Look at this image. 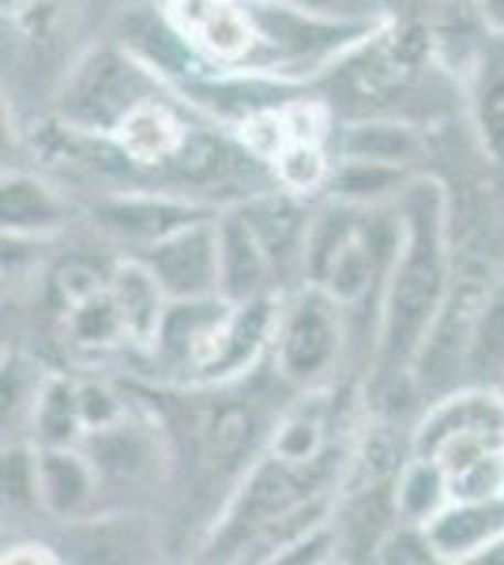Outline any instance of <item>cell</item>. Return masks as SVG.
<instances>
[{"mask_svg": "<svg viewBox=\"0 0 504 565\" xmlns=\"http://www.w3.org/2000/svg\"><path fill=\"white\" fill-rule=\"evenodd\" d=\"M399 212L403 245L380 287L377 366L384 377L410 373L452 287L448 193L437 181L415 178L399 196Z\"/></svg>", "mask_w": 504, "mask_h": 565, "instance_id": "cell-1", "label": "cell"}, {"mask_svg": "<svg viewBox=\"0 0 504 565\" xmlns=\"http://www.w3.org/2000/svg\"><path fill=\"white\" fill-rule=\"evenodd\" d=\"M154 76L159 72L143 65L125 45H103L90 50L61 87V117L76 132H114L132 106L154 98Z\"/></svg>", "mask_w": 504, "mask_h": 565, "instance_id": "cell-2", "label": "cell"}, {"mask_svg": "<svg viewBox=\"0 0 504 565\" xmlns=\"http://www.w3.org/2000/svg\"><path fill=\"white\" fill-rule=\"evenodd\" d=\"M343 354V306L324 287L309 282L301 295L279 306L271 332L275 373L290 385L313 388Z\"/></svg>", "mask_w": 504, "mask_h": 565, "instance_id": "cell-3", "label": "cell"}, {"mask_svg": "<svg viewBox=\"0 0 504 565\" xmlns=\"http://www.w3.org/2000/svg\"><path fill=\"white\" fill-rule=\"evenodd\" d=\"M218 215L196 218L167 238L143 245L140 257L162 282L170 302H204L218 295Z\"/></svg>", "mask_w": 504, "mask_h": 565, "instance_id": "cell-4", "label": "cell"}, {"mask_svg": "<svg viewBox=\"0 0 504 565\" xmlns=\"http://www.w3.org/2000/svg\"><path fill=\"white\" fill-rule=\"evenodd\" d=\"M167 15L192 50L215 65L242 68L260 50L249 0H167Z\"/></svg>", "mask_w": 504, "mask_h": 565, "instance_id": "cell-5", "label": "cell"}, {"mask_svg": "<svg viewBox=\"0 0 504 565\" xmlns=\"http://www.w3.org/2000/svg\"><path fill=\"white\" fill-rule=\"evenodd\" d=\"M218 215L215 207H204L189 196H173L148 189V193H121V196H106L95 204V223H103L106 231H114L117 238L143 245L167 238V234L181 231V226L196 223V218Z\"/></svg>", "mask_w": 504, "mask_h": 565, "instance_id": "cell-6", "label": "cell"}, {"mask_svg": "<svg viewBox=\"0 0 504 565\" xmlns=\"http://www.w3.org/2000/svg\"><path fill=\"white\" fill-rule=\"evenodd\" d=\"M218 295L226 302L242 306L268 295V282L275 276V264L264 249L260 234L249 223L245 207L218 212Z\"/></svg>", "mask_w": 504, "mask_h": 565, "instance_id": "cell-7", "label": "cell"}, {"mask_svg": "<svg viewBox=\"0 0 504 565\" xmlns=\"http://www.w3.org/2000/svg\"><path fill=\"white\" fill-rule=\"evenodd\" d=\"M103 476L79 445H39V509L53 521H84Z\"/></svg>", "mask_w": 504, "mask_h": 565, "instance_id": "cell-8", "label": "cell"}, {"mask_svg": "<svg viewBox=\"0 0 504 565\" xmlns=\"http://www.w3.org/2000/svg\"><path fill=\"white\" fill-rule=\"evenodd\" d=\"M109 140L117 143V151H121V159L128 167L154 170V167H170V162L178 159V151L185 148V140H189V129H185V121L154 95L128 109L121 121L114 125Z\"/></svg>", "mask_w": 504, "mask_h": 565, "instance_id": "cell-9", "label": "cell"}, {"mask_svg": "<svg viewBox=\"0 0 504 565\" xmlns=\"http://www.w3.org/2000/svg\"><path fill=\"white\" fill-rule=\"evenodd\" d=\"M467 109L479 151L493 167H504V39L497 34H490V42L471 57Z\"/></svg>", "mask_w": 504, "mask_h": 565, "instance_id": "cell-10", "label": "cell"}, {"mask_svg": "<svg viewBox=\"0 0 504 565\" xmlns=\"http://www.w3.org/2000/svg\"><path fill=\"white\" fill-rule=\"evenodd\" d=\"M109 290H114L117 313H121L125 324V343L154 348L170 309V298L162 290V282L154 279V271L140 257H125L109 271Z\"/></svg>", "mask_w": 504, "mask_h": 565, "instance_id": "cell-11", "label": "cell"}, {"mask_svg": "<svg viewBox=\"0 0 504 565\" xmlns=\"http://www.w3.org/2000/svg\"><path fill=\"white\" fill-rule=\"evenodd\" d=\"M339 159H369L392 167H415L426 154V132L392 114H362L335 132Z\"/></svg>", "mask_w": 504, "mask_h": 565, "instance_id": "cell-12", "label": "cell"}, {"mask_svg": "<svg viewBox=\"0 0 504 565\" xmlns=\"http://www.w3.org/2000/svg\"><path fill=\"white\" fill-rule=\"evenodd\" d=\"M0 218H4V234L15 238H50L68 223V207H64L61 193L45 185L34 174H4L0 185Z\"/></svg>", "mask_w": 504, "mask_h": 565, "instance_id": "cell-13", "label": "cell"}, {"mask_svg": "<svg viewBox=\"0 0 504 565\" xmlns=\"http://www.w3.org/2000/svg\"><path fill=\"white\" fill-rule=\"evenodd\" d=\"M426 527L441 562H474L504 527V501H448Z\"/></svg>", "mask_w": 504, "mask_h": 565, "instance_id": "cell-14", "label": "cell"}, {"mask_svg": "<svg viewBox=\"0 0 504 565\" xmlns=\"http://www.w3.org/2000/svg\"><path fill=\"white\" fill-rule=\"evenodd\" d=\"M79 449L90 457L98 476L114 479V482H140L154 468L151 437L136 423H128V415L121 423L106 426V430H90L84 441H79Z\"/></svg>", "mask_w": 504, "mask_h": 565, "instance_id": "cell-15", "label": "cell"}, {"mask_svg": "<svg viewBox=\"0 0 504 565\" xmlns=\"http://www.w3.org/2000/svg\"><path fill=\"white\" fill-rule=\"evenodd\" d=\"M415 181L410 167H392V162H369V159H339L328 178V193L332 200L354 207H380L396 204Z\"/></svg>", "mask_w": 504, "mask_h": 565, "instance_id": "cell-16", "label": "cell"}, {"mask_svg": "<svg viewBox=\"0 0 504 565\" xmlns=\"http://www.w3.org/2000/svg\"><path fill=\"white\" fill-rule=\"evenodd\" d=\"M328 441V399L324 392L301 396L271 430V452L298 468H317L324 460Z\"/></svg>", "mask_w": 504, "mask_h": 565, "instance_id": "cell-17", "label": "cell"}, {"mask_svg": "<svg viewBox=\"0 0 504 565\" xmlns=\"http://www.w3.org/2000/svg\"><path fill=\"white\" fill-rule=\"evenodd\" d=\"M253 407L245 404H226L207 415L204 430H200V463H204L207 476H226V471L242 468V463H253Z\"/></svg>", "mask_w": 504, "mask_h": 565, "instance_id": "cell-18", "label": "cell"}, {"mask_svg": "<svg viewBox=\"0 0 504 565\" xmlns=\"http://www.w3.org/2000/svg\"><path fill=\"white\" fill-rule=\"evenodd\" d=\"M392 501H396L399 521L429 524L448 505V501H452L444 468L433 457H418V452H410V460H403L399 476H396V482H392Z\"/></svg>", "mask_w": 504, "mask_h": 565, "instance_id": "cell-19", "label": "cell"}, {"mask_svg": "<svg viewBox=\"0 0 504 565\" xmlns=\"http://www.w3.org/2000/svg\"><path fill=\"white\" fill-rule=\"evenodd\" d=\"M31 426L39 445H79L84 441V412H79V381L45 377L31 407Z\"/></svg>", "mask_w": 504, "mask_h": 565, "instance_id": "cell-20", "label": "cell"}, {"mask_svg": "<svg viewBox=\"0 0 504 565\" xmlns=\"http://www.w3.org/2000/svg\"><path fill=\"white\" fill-rule=\"evenodd\" d=\"M271 174L279 181V189H287L294 196H309L317 189H328L332 159H328L320 140H290L271 159Z\"/></svg>", "mask_w": 504, "mask_h": 565, "instance_id": "cell-21", "label": "cell"}, {"mask_svg": "<svg viewBox=\"0 0 504 565\" xmlns=\"http://www.w3.org/2000/svg\"><path fill=\"white\" fill-rule=\"evenodd\" d=\"M467 370H479L485 377L504 373V276L493 282L490 298H485V306H482L479 324H474Z\"/></svg>", "mask_w": 504, "mask_h": 565, "instance_id": "cell-22", "label": "cell"}, {"mask_svg": "<svg viewBox=\"0 0 504 565\" xmlns=\"http://www.w3.org/2000/svg\"><path fill=\"white\" fill-rule=\"evenodd\" d=\"M373 562L384 565H429L441 562L437 546L429 540V527L415 521H396L373 546Z\"/></svg>", "mask_w": 504, "mask_h": 565, "instance_id": "cell-23", "label": "cell"}, {"mask_svg": "<svg viewBox=\"0 0 504 565\" xmlns=\"http://www.w3.org/2000/svg\"><path fill=\"white\" fill-rule=\"evenodd\" d=\"M0 487L8 509H39V449L12 445L0 463Z\"/></svg>", "mask_w": 504, "mask_h": 565, "instance_id": "cell-24", "label": "cell"}, {"mask_svg": "<svg viewBox=\"0 0 504 565\" xmlns=\"http://www.w3.org/2000/svg\"><path fill=\"white\" fill-rule=\"evenodd\" d=\"M339 551H343V540H339V527H335V516L317 527H309L305 535L290 540L287 546L271 554L268 562H282V565H320V562H335Z\"/></svg>", "mask_w": 504, "mask_h": 565, "instance_id": "cell-25", "label": "cell"}, {"mask_svg": "<svg viewBox=\"0 0 504 565\" xmlns=\"http://www.w3.org/2000/svg\"><path fill=\"white\" fill-rule=\"evenodd\" d=\"M79 412H84V430H106V426L121 423L128 415V407L121 404L114 388L103 381H79ZM84 434V437H87Z\"/></svg>", "mask_w": 504, "mask_h": 565, "instance_id": "cell-26", "label": "cell"}, {"mask_svg": "<svg viewBox=\"0 0 504 565\" xmlns=\"http://www.w3.org/2000/svg\"><path fill=\"white\" fill-rule=\"evenodd\" d=\"M290 8H301V12L313 15H328V20H357V23H373L380 0H282Z\"/></svg>", "mask_w": 504, "mask_h": 565, "instance_id": "cell-27", "label": "cell"}, {"mask_svg": "<svg viewBox=\"0 0 504 565\" xmlns=\"http://www.w3.org/2000/svg\"><path fill=\"white\" fill-rule=\"evenodd\" d=\"M4 565H20V562H61V554H53L50 543H12L4 546V558H0Z\"/></svg>", "mask_w": 504, "mask_h": 565, "instance_id": "cell-28", "label": "cell"}, {"mask_svg": "<svg viewBox=\"0 0 504 565\" xmlns=\"http://www.w3.org/2000/svg\"><path fill=\"white\" fill-rule=\"evenodd\" d=\"M474 12L485 23V34L504 39V0H474Z\"/></svg>", "mask_w": 504, "mask_h": 565, "instance_id": "cell-29", "label": "cell"}, {"mask_svg": "<svg viewBox=\"0 0 504 565\" xmlns=\"http://www.w3.org/2000/svg\"><path fill=\"white\" fill-rule=\"evenodd\" d=\"M474 562H479V565H490V562H493V565H504V527H501L497 535H493L490 543L482 546L479 554H474Z\"/></svg>", "mask_w": 504, "mask_h": 565, "instance_id": "cell-30", "label": "cell"}, {"mask_svg": "<svg viewBox=\"0 0 504 565\" xmlns=\"http://www.w3.org/2000/svg\"><path fill=\"white\" fill-rule=\"evenodd\" d=\"M125 4H162V0H125Z\"/></svg>", "mask_w": 504, "mask_h": 565, "instance_id": "cell-31", "label": "cell"}]
</instances>
